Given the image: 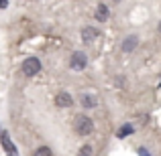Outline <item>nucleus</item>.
Listing matches in <instances>:
<instances>
[{
    "instance_id": "obj_15",
    "label": "nucleus",
    "mask_w": 161,
    "mask_h": 156,
    "mask_svg": "<svg viewBox=\"0 0 161 156\" xmlns=\"http://www.w3.org/2000/svg\"><path fill=\"white\" fill-rule=\"evenodd\" d=\"M114 2H120V0H114Z\"/></svg>"
},
{
    "instance_id": "obj_8",
    "label": "nucleus",
    "mask_w": 161,
    "mask_h": 156,
    "mask_svg": "<svg viewBox=\"0 0 161 156\" xmlns=\"http://www.w3.org/2000/svg\"><path fill=\"white\" fill-rule=\"evenodd\" d=\"M80 102H82L84 108H96V105H98V99H96L94 93H84Z\"/></svg>"
},
{
    "instance_id": "obj_1",
    "label": "nucleus",
    "mask_w": 161,
    "mask_h": 156,
    "mask_svg": "<svg viewBox=\"0 0 161 156\" xmlns=\"http://www.w3.org/2000/svg\"><path fill=\"white\" fill-rule=\"evenodd\" d=\"M74 130L78 136H90L92 132H94V122H92L90 116H86V113H78V116L74 118Z\"/></svg>"
},
{
    "instance_id": "obj_13",
    "label": "nucleus",
    "mask_w": 161,
    "mask_h": 156,
    "mask_svg": "<svg viewBox=\"0 0 161 156\" xmlns=\"http://www.w3.org/2000/svg\"><path fill=\"white\" fill-rule=\"evenodd\" d=\"M139 154H141V156H151L149 152H147V150L145 148H139Z\"/></svg>"
},
{
    "instance_id": "obj_12",
    "label": "nucleus",
    "mask_w": 161,
    "mask_h": 156,
    "mask_svg": "<svg viewBox=\"0 0 161 156\" xmlns=\"http://www.w3.org/2000/svg\"><path fill=\"white\" fill-rule=\"evenodd\" d=\"M78 156H92V146L90 144H84L82 148L78 150Z\"/></svg>"
},
{
    "instance_id": "obj_6",
    "label": "nucleus",
    "mask_w": 161,
    "mask_h": 156,
    "mask_svg": "<svg viewBox=\"0 0 161 156\" xmlns=\"http://www.w3.org/2000/svg\"><path fill=\"white\" fill-rule=\"evenodd\" d=\"M96 39H98V31H96L94 27H84V28H82V41H84L86 45L94 43Z\"/></svg>"
},
{
    "instance_id": "obj_14",
    "label": "nucleus",
    "mask_w": 161,
    "mask_h": 156,
    "mask_svg": "<svg viewBox=\"0 0 161 156\" xmlns=\"http://www.w3.org/2000/svg\"><path fill=\"white\" fill-rule=\"evenodd\" d=\"M8 6V0H0V8H6Z\"/></svg>"
},
{
    "instance_id": "obj_4",
    "label": "nucleus",
    "mask_w": 161,
    "mask_h": 156,
    "mask_svg": "<svg viewBox=\"0 0 161 156\" xmlns=\"http://www.w3.org/2000/svg\"><path fill=\"white\" fill-rule=\"evenodd\" d=\"M0 142H2V148L6 150L8 156H19V150H16V146L12 144L10 134H8L6 130H2V132H0Z\"/></svg>"
},
{
    "instance_id": "obj_2",
    "label": "nucleus",
    "mask_w": 161,
    "mask_h": 156,
    "mask_svg": "<svg viewBox=\"0 0 161 156\" xmlns=\"http://www.w3.org/2000/svg\"><path fill=\"white\" fill-rule=\"evenodd\" d=\"M41 71V61L37 57H29L23 61V65H20V73L25 75V77H35L37 73Z\"/></svg>"
},
{
    "instance_id": "obj_3",
    "label": "nucleus",
    "mask_w": 161,
    "mask_h": 156,
    "mask_svg": "<svg viewBox=\"0 0 161 156\" xmlns=\"http://www.w3.org/2000/svg\"><path fill=\"white\" fill-rule=\"evenodd\" d=\"M86 65H88V57H86V53H84V51H74V53H71V57H69V69L84 71V69H86Z\"/></svg>"
},
{
    "instance_id": "obj_11",
    "label": "nucleus",
    "mask_w": 161,
    "mask_h": 156,
    "mask_svg": "<svg viewBox=\"0 0 161 156\" xmlns=\"http://www.w3.org/2000/svg\"><path fill=\"white\" fill-rule=\"evenodd\" d=\"M33 156H53V152H51L49 146H39V148L33 152Z\"/></svg>"
},
{
    "instance_id": "obj_9",
    "label": "nucleus",
    "mask_w": 161,
    "mask_h": 156,
    "mask_svg": "<svg viewBox=\"0 0 161 156\" xmlns=\"http://www.w3.org/2000/svg\"><path fill=\"white\" fill-rule=\"evenodd\" d=\"M137 43H139V39H137V37H133V35H130V37H126V39L122 41V51H125V53H130L135 47H137Z\"/></svg>"
},
{
    "instance_id": "obj_7",
    "label": "nucleus",
    "mask_w": 161,
    "mask_h": 156,
    "mask_svg": "<svg viewBox=\"0 0 161 156\" xmlns=\"http://www.w3.org/2000/svg\"><path fill=\"white\" fill-rule=\"evenodd\" d=\"M94 16H96V20H98V23H106V20H108V6H106V4H98Z\"/></svg>"
},
{
    "instance_id": "obj_10",
    "label": "nucleus",
    "mask_w": 161,
    "mask_h": 156,
    "mask_svg": "<svg viewBox=\"0 0 161 156\" xmlns=\"http://www.w3.org/2000/svg\"><path fill=\"white\" fill-rule=\"evenodd\" d=\"M133 132H135L133 124H125L120 130H118V134H116V136H118V138H125V136H129V134H133Z\"/></svg>"
},
{
    "instance_id": "obj_5",
    "label": "nucleus",
    "mask_w": 161,
    "mask_h": 156,
    "mask_svg": "<svg viewBox=\"0 0 161 156\" xmlns=\"http://www.w3.org/2000/svg\"><path fill=\"white\" fill-rule=\"evenodd\" d=\"M55 105H57V108H71V105H74V98H71V93H67V91H59V93L55 95Z\"/></svg>"
}]
</instances>
